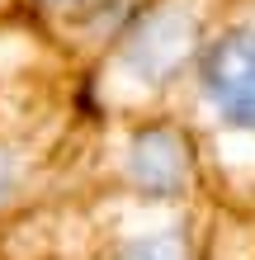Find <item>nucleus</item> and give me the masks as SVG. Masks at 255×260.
Returning a JSON list of instances; mask_svg holds the SVG:
<instances>
[{"label": "nucleus", "mask_w": 255, "mask_h": 260, "mask_svg": "<svg viewBox=\"0 0 255 260\" xmlns=\"http://www.w3.org/2000/svg\"><path fill=\"white\" fill-rule=\"evenodd\" d=\"M43 161H48L43 142L28 128L10 123V104L0 95V218H10L14 208L28 204V194L38 189Z\"/></svg>", "instance_id": "obj_3"}, {"label": "nucleus", "mask_w": 255, "mask_h": 260, "mask_svg": "<svg viewBox=\"0 0 255 260\" xmlns=\"http://www.w3.org/2000/svg\"><path fill=\"white\" fill-rule=\"evenodd\" d=\"M123 180L137 194H175L185 180V147L175 133L147 128L128 142L123 151Z\"/></svg>", "instance_id": "obj_4"}, {"label": "nucleus", "mask_w": 255, "mask_h": 260, "mask_svg": "<svg viewBox=\"0 0 255 260\" xmlns=\"http://www.w3.org/2000/svg\"><path fill=\"white\" fill-rule=\"evenodd\" d=\"M99 260H185V246L175 232H147V237L109 241Z\"/></svg>", "instance_id": "obj_5"}, {"label": "nucleus", "mask_w": 255, "mask_h": 260, "mask_svg": "<svg viewBox=\"0 0 255 260\" xmlns=\"http://www.w3.org/2000/svg\"><path fill=\"white\" fill-rule=\"evenodd\" d=\"M208 104L241 128H255V34H227L208 43L199 67Z\"/></svg>", "instance_id": "obj_1"}, {"label": "nucleus", "mask_w": 255, "mask_h": 260, "mask_svg": "<svg viewBox=\"0 0 255 260\" xmlns=\"http://www.w3.org/2000/svg\"><path fill=\"white\" fill-rule=\"evenodd\" d=\"M24 10L66 48H99L118 34L128 0H24Z\"/></svg>", "instance_id": "obj_2"}]
</instances>
